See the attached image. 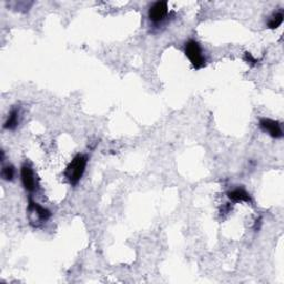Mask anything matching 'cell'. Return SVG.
Wrapping results in <instances>:
<instances>
[{
  "instance_id": "cell-1",
  "label": "cell",
  "mask_w": 284,
  "mask_h": 284,
  "mask_svg": "<svg viewBox=\"0 0 284 284\" xmlns=\"http://www.w3.org/2000/svg\"><path fill=\"white\" fill-rule=\"evenodd\" d=\"M87 157L83 155H77L68 164L64 176L71 186H76L80 181L85 171V167H87Z\"/></svg>"
},
{
  "instance_id": "cell-9",
  "label": "cell",
  "mask_w": 284,
  "mask_h": 284,
  "mask_svg": "<svg viewBox=\"0 0 284 284\" xmlns=\"http://www.w3.org/2000/svg\"><path fill=\"white\" fill-rule=\"evenodd\" d=\"M282 23H283V12L282 11L276 12V14H274L270 18V20L268 21V27L270 29H276L280 27Z\"/></svg>"
},
{
  "instance_id": "cell-2",
  "label": "cell",
  "mask_w": 284,
  "mask_h": 284,
  "mask_svg": "<svg viewBox=\"0 0 284 284\" xmlns=\"http://www.w3.org/2000/svg\"><path fill=\"white\" fill-rule=\"evenodd\" d=\"M184 52H186V56L195 69H201L206 65V58L202 54L199 42H196L195 40H189L184 46Z\"/></svg>"
},
{
  "instance_id": "cell-5",
  "label": "cell",
  "mask_w": 284,
  "mask_h": 284,
  "mask_svg": "<svg viewBox=\"0 0 284 284\" xmlns=\"http://www.w3.org/2000/svg\"><path fill=\"white\" fill-rule=\"evenodd\" d=\"M260 128L268 132V134L273 137V138H282L283 137V130L280 122H277L275 120H272V119H267V118H263L260 120Z\"/></svg>"
},
{
  "instance_id": "cell-3",
  "label": "cell",
  "mask_w": 284,
  "mask_h": 284,
  "mask_svg": "<svg viewBox=\"0 0 284 284\" xmlns=\"http://www.w3.org/2000/svg\"><path fill=\"white\" fill-rule=\"evenodd\" d=\"M28 212H29V216L30 217H32V216L36 217V219L32 221V222H35V221H37V222H46L51 216V213H50L49 210L41 207L40 204L35 202L32 199H29Z\"/></svg>"
},
{
  "instance_id": "cell-4",
  "label": "cell",
  "mask_w": 284,
  "mask_h": 284,
  "mask_svg": "<svg viewBox=\"0 0 284 284\" xmlns=\"http://www.w3.org/2000/svg\"><path fill=\"white\" fill-rule=\"evenodd\" d=\"M168 3L167 2H157L149 9V18L151 21L160 23L168 15Z\"/></svg>"
},
{
  "instance_id": "cell-6",
  "label": "cell",
  "mask_w": 284,
  "mask_h": 284,
  "mask_svg": "<svg viewBox=\"0 0 284 284\" xmlns=\"http://www.w3.org/2000/svg\"><path fill=\"white\" fill-rule=\"evenodd\" d=\"M20 176H21V181L25 189L29 191V192H34V191H36L37 189L36 177L34 171H32V169L29 166H27V164H25V166L21 167Z\"/></svg>"
},
{
  "instance_id": "cell-8",
  "label": "cell",
  "mask_w": 284,
  "mask_h": 284,
  "mask_svg": "<svg viewBox=\"0 0 284 284\" xmlns=\"http://www.w3.org/2000/svg\"><path fill=\"white\" fill-rule=\"evenodd\" d=\"M19 124V110L17 108H14L10 112L8 119L6 120L4 128L7 130H15Z\"/></svg>"
},
{
  "instance_id": "cell-7",
  "label": "cell",
  "mask_w": 284,
  "mask_h": 284,
  "mask_svg": "<svg viewBox=\"0 0 284 284\" xmlns=\"http://www.w3.org/2000/svg\"><path fill=\"white\" fill-rule=\"evenodd\" d=\"M228 198L233 202H251V196L247 192L246 190L243 189H234L232 191L228 192Z\"/></svg>"
},
{
  "instance_id": "cell-11",
  "label": "cell",
  "mask_w": 284,
  "mask_h": 284,
  "mask_svg": "<svg viewBox=\"0 0 284 284\" xmlns=\"http://www.w3.org/2000/svg\"><path fill=\"white\" fill-rule=\"evenodd\" d=\"M244 61L251 65H255L257 63L256 59L252 56V54H250V52H246V55H244Z\"/></svg>"
},
{
  "instance_id": "cell-10",
  "label": "cell",
  "mask_w": 284,
  "mask_h": 284,
  "mask_svg": "<svg viewBox=\"0 0 284 284\" xmlns=\"http://www.w3.org/2000/svg\"><path fill=\"white\" fill-rule=\"evenodd\" d=\"M2 177L6 181H11L15 177V168L12 166H6L2 170Z\"/></svg>"
}]
</instances>
